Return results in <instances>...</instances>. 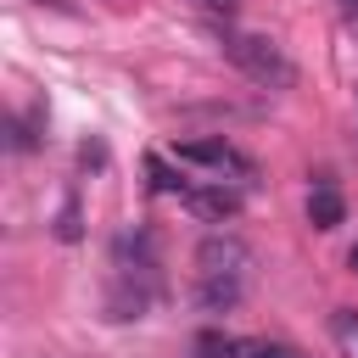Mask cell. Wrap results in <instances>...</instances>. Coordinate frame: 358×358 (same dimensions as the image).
Listing matches in <instances>:
<instances>
[{"label": "cell", "instance_id": "obj_9", "mask_svg": "<svg viewBox=\"0 0 358 358\" xmlns=\"http://www.w3.org/2000/svg\"><path fill=\"white\" fill-rule=\"evenodd\" d=\"M229 352H241V347H229L218 330H207V336L196 341V358H229Z\"/></svg>", "mask_w": 358, "mask_h": 358}, {"label": "cell", "instance_id": "obj_5", "mask_svg": "<svg viewBox=\"0 0 358 358\" xmlns=\"http://www.w3.org/2000/svg\"><path fill=\"white\" fill-rule=\"evenodd\" d=\"M347 218V201H341V190L330 185V179H319L313 190H308V224L313 229H336Z\"/></svg>", "mask_w": 358, "mask_h": 358}, {"label": "cell", "instance_id": "obj_8", "mask_svg": "<svg viewBox=\"0 0 358 358\" xmlns=\"http://www.w3.org/2000/svg\"><path fill=\"white\" fill-rule=\"evenodd\" d=\"M241 358H302L296 347H285V341H246L241 347Z\"/></svg>", "mask_w": 358, "mask_h": 358}, {"label": "cell", "instance_id": "obj_7", "mask_svg": "<svg viewBox=\"0 0 358 358\" xmlns=\"http://www.w3.org/2000/svg\"><path fill=\"white\" fill-rule=\"evenodd\" d=\"M235 296H241V280H213V274H201V308H207V313L229 308Z\"/></svg>", "mask_w": 358, "mask_h": 358}, {"label": "cell", "instance_id": "obj_4", "mask_svg": "<svg viewBox=\"0 0 358 358\" xmlns=\"http://www.w3.org/2000/svg\"><path fill=\"white\" fill-rule=\"evenodd\" d=\"M185 207L201 213V218H218V224H224V218L241 213V196L224 190V185H190V190H185Z\"/></svg>", "mask_w": 358, "mask_h": 358}, {"label": "cell", "instance_id": "obj_13", "mask_svg": "<svg viewBox=\"0 0 358 358\" xmlns=\"http://www.w3.org/2000/svg\"><path fill=\"white\" fill-rule=\"evenodd\" d=\"M341 11H347V17H352V22H358V0H341Z\"/></svg>", "mask_w": 358, "mask_h": 358}, {"label": "cell", "instance_id": "obj_6", "mask_svg": "<svg viewBox=\"0 0 358 358\" xmlns=\"http://www.w3.org/2000/svg\"><path fill=\"white\" fill-rule=\"evenodd\" d=\"M330 336H336L341 358H358V308H336L330 313Z\"/></svg>", "mask_w": 358, "mask_h": 358}, {"label": "cell", "instance_id": "obj_12", "mask_svg": "<svg viewBox=\"0 0 358 358\" xmlns=\"http://www.w3.org/2000/svg\"><path fill=\"white\" fill-rule=\"evenodd\" d=\"M347 268H352V274H358V241H352V252H347Z\"/></svg>", "mask_w": 358, "mask_h": 358}, {"label": "cell", "instance_id": "obj_11", "mask_svg": "<svg viewBox=\"0 0 358 358\" xmlns=\"http://www.w3.org/2000/svg\"><path fill=\"white\" fill-rule=\"evenodd\" d=\"M201 11H213V17H235L241 11V0H196Z\"/></svg>", "mask_w": 358, "mask_h": 358}, {"label": "cell", "instance_id": "obj_10", "mask_svg": "<svg viewBox=\"0 0 358 358\" xmlns=\"http://www.w3.org/2000/svg\"><path fill=\"white\" fill-rule=\"evenodd\" d=\"M56 235H62V241H78V201H67V207H62V224H56Z\"/></svg>", "mask_w": 358, "mask_h": 358}, {"label": "cell", "instance_id": "obj_1", "mask_svg": "<svg viewBox=\"0 0 358 358\" xmlns=\"http://www.w3.org/2000/svg\"><path fill=\"white\" fill-rule=\"evenodd\" d=\"M224 56H229L252 84H263V90H291V84H296L291 56H285L274 39H263V34H224Z\"/></svg>", "mask_w": 358, "mask_h": 358}, {"label": "cell", "instance_id": "obj_3", "mask_svg": "<svg viewBox=\"0 0 358 358\" xmlns=\"http://www.w3.org/2000/svg\"><path fill=\"white\" fill-rule=\"evenodd\" d=\"M179 162H201V168H218V173H246V162L235 157L229 140H185Z\"/></svg>", "mask_w": 358, "mask_h": 358}, {"label": "cell", "instance_id": "obj_2", "mask_svg": "<svg viewBox=\"0 0 358 358\" xmlns=\"http://www.w3.org/2000/svg\"><path fill=\"white\" fill-rule=\"evenodd\" d=\"M196 263H201V274H213V280H241V268L252 263V252H246L235 235H207L201 252H196Z\"/></svg>", "mask_w": 358, "mask_h": 358}]
</instances>
